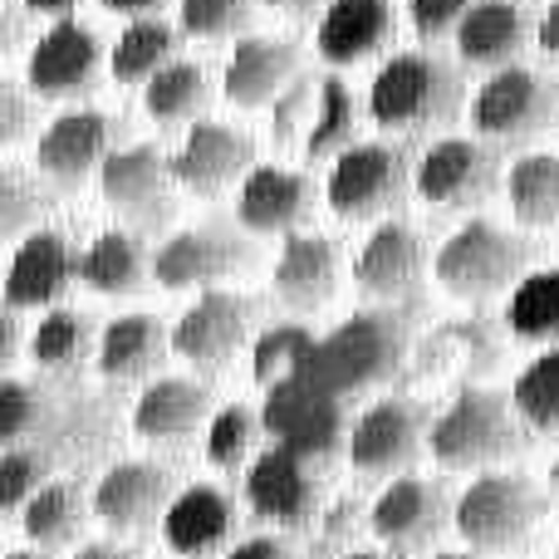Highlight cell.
I'll use <instances>...</instances> for the list:
<instances>
[{
	"instance_id": "1",
	"label": "cell",
	"mask_w": 559,
	"mask_h": 559,
	"mask_svg": "<svg viewBox=\"0 0 559 559\" xmlns=\"http://www.w3.org/2000/svg\"><path fill=\"white\" fill-rule=\"evenodd\" d=\"M462 108V79L432 55H393L368 84V118L383 133H432L447 128Z\"/></svg>"
},
{
	"instance_id": "2",
	"label": "cell",
	"mask_w": 559,
	"mask_h": 559,
	"mask_svg": "<svg viewBox=\"0 0 559 559\" xmlns=\"http://www.w3.org/2000/svg\"><path fill=\"white\" fill-rule=\"evenodd\" d=\"M521 413L511 397L491 393V388H456V397L437 413L427 447L432 462H442L447 472H491L496 462H511L521 452Z\"/></svg>"
},
{
	"instance_id": "3",
	"label": "cell",
	"mask_w": 559,
	"mask_h": 559,
	"mask_svg": "<svg viewBox=\"0 0 559 559\" xmlns=\"http://www.w3.org/2000/svg\"><path fill=\"white\" fill-rule=\"evenodd\" d=\"M550 501L540 486L521 472H476L472 486L456 496V535L472 545L476 555H506L521 550L535 531H540Z\"/></svg>"
},
{
	"instance_id": "4",
	"label": "cell",
	"mask_w": 559,
	"mask_h": 559,
	"mask_svg": "<svg viewBox=\"0 0 559 559\" xmlns=\"http://www.w3.org/2000/svg\"><path fill=\"white\" fill-rule=\"evenodd\" d=\"M525 261H531V246L521 236L501 231L486 216H472L466 226H456L442 241L432 261V275L447 295L466 299V305H481V299L511 295L525 280Z\"/></svg>"
},
{
	"instance_id": "5",
	"label": "cell",
	"mask_w": 559,
	"mask_h": 559,
	"mask_svg": "<svg viewBox=\"0 0 559 559\" xmlns=\"http://www.w3.org/2000/svg\"><path fill=\"white\" fill-rule=\"evenodd\" d=\"M413 167L407 153L393 143H354L348 153L334 157L324 182V202L338 222H378L403 206L407 187H413Z\"/></svg>"
},
{
	"instance_id": "6",
	"label": "cell",
	"mask_w": 559,
	"mask_h": 559,
	"mask_svg": "<svg viewBox=\"0 0 559 559\" xmlns=\"http://www.w3.org/2000/svg\"><path fill=\"white\" fill-rule=\"evenodd\" d=\"M559 118V88L545 74L525 64H506L476 88L472 98V128L486 133V143L525 147Z\"/></svg>"
},
{
	"instance_id": "7",
	"label": "cell",
	"mask_w": 559,
	"mask_h": 559,
	"mask_svg": "<svg viewBox=\"0 0 559 559\" xmlns=\"http://www.w3.org/2000/svg\"><path fill=\"white\" fill-rule=\"evenodd\" d=\"M173 157L153 143H128L114 147L98 173V192L114 206L123 222H133L138 231H153V226L173 222Z\"/></svg>"
},
{
	"instance_id": "8",
	"label": "cell",
	"mask_w": 559,
	"mask_h": 559,
	"mask_svg": "<svg viewBox=\"0 0 559 559\" xmlns=\"http://www.w3.org/2000/svg\"><path fill=\"white\" fill-rule=\"evenodd\" d=\"M246 501H251V515L275 531H305V525L319 521L324 501H319V476L309 466L305 452L295 447H271L261 452L251 466H246Z\"/></svg>"
},
{
	"instance_id": "9",
	"label": "cell",
	"mask_w": 559,
	"mask_h": 559,
	"mask_svg": "<svg viewBox=\"0 0 559 559\" xmlns=\"http://www.w3.org/2000/svg\"><path fill=\"white\" fill-rule=\"evenodd\" d=\"M251 241L222 222H202L167 236L153 255V280L163 289H212L226 275H241L251 265Z\"/></svg>"
},
{
	"instance_id": "10",
	"label": "cell",
	"mask_w": 559,
	"mask_h": 559,
	"mask_svg": "<svg viewBox=\"0 0 559 559\" xmlns=\"http://www.w3.org/2000/svg\"><path fill=\"white\" fill-rule=\"evenodd\" d=\"M501 182V163H496L491 143H476V138H442L423 153L417 163V197L427 206H442V212H472Z\"/></svg>"
},
{
	"instance_id": "11",
	"label": "cell",
	"mask_w": 559,
	"mask_h": 559,
	"mask_svg": "<svg viewBox=\"0 0 559 559\" xmlns=\"http://www.w3.org/2000/svg\"><path fill=\"white\" fill-rule=\"evenodd\" d=\"M251 319H255V305L246 295H236V289H206L173 324V354L187 358L192 368L216 373V368H226L251 344Z\"/></svg>"
},
{
	"instance_id": "12",
	"label": "cell",
	"mask_w": 559,
	"mask_h": 559,
	"mask_svg": "<svg viewBox=\"0 0 559 559\" xmlns=\"http://www.w3.org/2000/svg\"><path fill=\"white\" fill-rule=\"evenodd\" d=\"M447 521H456V501H447L442 481L427 476H397L383 486V496L368 511L373 535L388 545V555H417L447 531Z\"/></svg>"
},
{
	"instance_id": "13",
	"label": "cell",
	"mask_w": 559,
	"mask_h": 559,
	"mask_svg": "<svg viewBox=\"0 0 559 559\" xmlns=\"http://www.w3.org/2000/svg\"><path fill=\"white\" fill-rule=\"evenodd\" d=\"M423 407L407 397H378L373 407L358 413V423L348 427V462L358 476H397L413 466V456L423 452Z\"/></svg>"
},
{
	"instance_id": "14",
	"label": "cell",
	"mask_w": 559,
	"mask_h": 559,
	"mask_svg": "<svg viewBox=\"0 0 559 559\" xmlns=\"http://www.w3.org/2000/svg\"><path fill=\"white\" fill-rule=\"evenodd\" d=\"M114 118L98 108H69L39 133L35 163L55 187H84L94 173H104L114 153Z\"/></svg>"
},
{
	"instance_id": "15",
	"label": "cell",
	"mask_w": 559,
	"mask_h": 559,
	"mask_svg": "<svg viewBox=\"0 0 559 559\" xmlns=\"http://www.w3.org/2000/svg\"><path fill=\"white\" fill-rule=\"evenodd\" d=\"M173 472L157 462H118L94 486V515L114 535H138L173 511Z\"/></svg>"
},
{
	"instance_id": "16",
	"label": "cell",
	"mask_w": 559,
	"mask_h": 559,
	"mask_svg": "<svg viewBox=\"0 0 559 559\" xmlns=\"http://www.w3.org/2000/svg\"><path fill=\"white\" fill-rule=\"evenodd\" d=\"M79 280V255L64 231H35L15 246L5 271V309H55Z\"/></svg>"
},
{
	"instance_id": "17",
	"label": "cell",
	"mask_w": 559,
	"mask_h": 559,
	"mask_svg": "<svg viewBox=\"0 0 559 559\" xmlns=\"http://www.w3.org/2000/svg\"><path fill=\"white\" fill-rule=\"evenodd\" d=\"M25 79L39 98H79L98 79V35L79 20H55L25 59Z\"/></svg>"
},
{
	"instance_id": "18",
	"label": "cell",
	"mask_w": 559,
	"mask_h": 559,
	"mask_svg": "<svg viewBox=\"0 0 559 559\" xmlns=\"http://www.w3.org/2000/svg\"><path fill=\"white\" fill-rule=\"evenodd\" d=\"M251 167H255V143L226 123H192V133L173 153L177 187H187L197 197H216L231 182H246Z\"/></svg>"
},
{
	"instance_id": "19",
	"label": "cell",
	"mask_w": 559,
	"mask_h": 559,
	"mask_svg": "<svg viewBox=\"0 0 559 559\" xmlns=\"http://www.w3.org/2000/svg\"><path fill=\"white\" fill-rule=\"evenodd\" d=\"M236 531H241V511L222 486H187L177 491L173 511L163 515V540L182 559H212L222 550H236Z\"/></svg>"
},
{
	"instance_id": "20",
	"label": "cell",
	"mask_w": 559,
	"mask_h": 559,
	"mask_svg": "<svg viewBox=\"0 0 559 559\" xmlns=\"http://www.w3.org/2000/svg\"><path fill=\"white\" fill-rule=\"evenodd\" d=\"M314 216V182L289 167H251L236 187V222L255 236H299V226Z\"/></svg>"
},
{
	"instance_id": "21",
	"label": "cell",
	"mask_w": 559,
	"mask_h": 559,
	"mask_svg": "<svg viewBox=\"0 0 559 559\" xmlns=\"http://www.w3.org/2000/svg\"><path fill=\"white\" fill-rule=\"evenodd\" d=\"M423 275H427V246L407 222L373 226V236L364 241V251H358V261H354L358 289H364L368 299H388V305L413 299Z\"/></svg>"
},
{
	"instance_id": "22",
	"label": "cell",
	"mask_w": 559,
	"mask_h": 559,
	"mask_svg": "<svg viewBox=\"0 0 559 559\" xmlns=\"http://www.w3.org/2000/svg\"><path fill=\"white\" fill-rule=\"evenodd\" d=\"M393 0H329L314 25V49L324 64H364L393 45Z\"/></svg>"
},
{
	"instance_id": "23",
	"label": "cell",
	"mask_w": 559,
	"mask_h": 559,
	"mask_svg": "<svg viewBox=\"0 0 559 559\" xmlns=\"http://www.w3.org/2000/svg\"><path fill=\"white\" fill-rule=\"evenodd\" d=\"M212 393L192 378H153L138 393L133 407V432L153 447H182L192 442L202 427H212Z\"/></svg>"
},
{
	"instance_id": "24",
	"label": "cell",
	"mask_w": 559,
	"mask_h": 559,
	"mask_svg": "<svg viewBox=\"0 0 559 559\" xmlns=\"http://www.w3.org/2000/svg\"><path fill=\"white\" fill-rule=\"evenodd\" d=\"M299 79V55L289 39H271V35H246L241 45L226 59L222 88L236 108H265L285 94Z\"/></svg>"
},
{
	"instance_id": "25",
	"label": "cell",
	"mask_w": 559,
	"mask_h": 559,
	"mask_svg": "<svg viewBox=\"0 0 559 559\" xmlns=\"http://www.w3.org/2000/svg\"><path fill=\"white\" fill-rule=\"evenodd\" d=\"M275 295L289 309L309 314V309H324L338 289V246L319 231H299L285 236L275 255Z\"/></svg>"
},
{
	"instance_id": "26",
	"label": "cell",
	"mask_w": 559,
	"mask_h": 559,
	"mask_svg": "<svg viewBox=\"0 0 559 559\" xmlns=\"http://www.w3.org/2000/svg\"><path fill=\"white\" fill-rule=\"evenodd\" d=\"M173 354V329L157 314H118L98 334V373L108 383H138L153 378L163 368V358Z\"/></svg>"
},
{
	"instance_id": "27",
	"label": "cell",
	"mask_w": 559,
	"mask_h": 559,
	"mask_svg": "<svg viewBox=\"0 0 559 559\" xmlns=\"http://www.w3.org/2000/svg\"><path fill=\"white\" fill-rule=\"evenodd\" d=\"M531 39V15L515 0H481L456 25V55L476 69H506Z\"/></svg>"
},
{
	"instance_id": "28",
	"label": "cell",
	"mask_w": 559,
	"mask_h": 559,
	"mask_svg": "<svg viewBox=\"0 0 559 559\" xmlns=\"http://www.w3.org/2000/svg\"><path fill=\"white\" fill-rule=\"evenodd\" d=\"M147 275H153V261H147V246L138 241V231H118V226L98 231L79 255V280L94 295H138Z\"/></svg>"
},
{
	"instance_id": "29",
	"label": "cell",
	"mask_w": 559,
	"mask_h": 559,
	"mask_svg": "<svg viewBox=\"0 0 559 559\" xmlns=\"http://www.w3.org/2000/svg\"><path fill=\"white\" fill-rule=\"evenodd\" d=\"M88 515H94V496L79 491V481H49L20 511V531L39 550H64V545L84 540Z\"/></svg>"
},
{
	"instance_id": "30",
	"label": "cell",
	"mask_w": 559,
	"mask_h": 559,
	"mask_svg": "<svg viewBox=\"0 0 559 559\" xmlns=\"http://www.w3.org/2000/svg\"><path fill=\"white\" fill-rule=\"evenodd\" d=\"M397 344H403V334H397L393 314H358L329 338V358L348 383H368L397 364Z\"/></svg>"
},
{
	"instance_id": "31",
	"label": "cell",
	"mask_w": 559,
	"mask_h": 559,
	"mask_svg": "<svg viewBox=\"0 0 559 559\" xmlns=\"http://www.w3.org/2000/svg\"><path fill=\"white\" fill-rule=\"evenodd\" d=\"M29 358L45 373H79L88 358H98V338H94V319L84 309H45L29 334Z\"/></svg>"
},
{
	"instance_id": "32",
	"label": "cell",
	"mask_w": 559,
	"mask_h": 559,
	"mask_svg": "<svg viewBox=\"0 0 559 559\" xmlns=\"http://www.w3.org/2000/svg\"><path fill=\"white\" fill-rule=\"evenodd\" d=\"M506 329L521 344L559 348V271H531L506 295Z\"/></svg>"
},
{
	"instance_id": "33",
	"label": "cell",
	"mask_w": 559,
	"mask_h": 559,
	"mask_svg": "<svg viewBox=\"0 0 559 559\" xmlns=\"http://www.w3.org/2000/svg\"><path fill=\"white\" fill-rule=\"evenodd\" d=\"M506 202L521 226L559 222V153H525L521 163H511Z\"/></svg>"
},
{
	"instance_id": "34",
	"label": "cell",
	"mask_w": 559,
	"mask_h": 559,
	"mask_svg": "<svg viewBox=\"0 0 559 559\" xmlns=\"http://www.w3.org/2000/svg\"><path fill=\"white\" fill-rule=\"evenodd\" d=\"M177 59V29L167 20H133V25L118 35L114 55H108V69H114L118 84H147L157 69H167Z\"/></svg>"
},
{
	"instance_id": "35",
	"label": "cell",
	"mask_w": 559,
	"mask_h": 559,
	"mask_svg": "<svg viewBox=\"0 0 559 559\" xmlns=\"http://www.w3.org/2000/svg\"><path fill=\"white\" fill-rule=\"evenodd\" d=\"M206 98H212L206 69L192 64V59H173L143 88V108L153 123H187V118H197L206 108Z\"/></svg>"
},
{
	"instance_id": "36",
	"label": "cell",
	"mask_w": 559,
	"mask_h": 559,
	"mask_svg": "<svg viewBox=\"0 0 559 559\" xmlns=\"http://www.w3.org/2000/svg\"><path fill=\"white\" fill-rule=\"evenodd\" d=\"M354 133H358V108H354V94L338 74L319 79V108L309 118V133H305V157L309 163H324V157H338L354 147Z\"/></svg>"
},
{
	"instance_id": "37",
	"label": "cell",
	"mask_w": 559,
	"mask_h": 559,
	"mask_svg": "<svg viewBox=\"0 0 559 559\" xmlns=\"http://www.w3.org/2000/svg\"><path fill=\"white\" fill-rule=\"evenodd\" d=\"M511 403L531 432H540V437L559 432V348H540V354L515 373Z\"/></svg>"
},
{
	"instance_id": "38",
	"label": "cell",
	"mask_w": 559,
	"mask_h": 559,
	"mask_svg": "<svg viewBox=\"0 0 559 559\" xmlns=\"http://www.w3.org/2000/svg\"><path fill=\"white\" fill-rule=\"evenodd\" d=\"M496 358H501V344H496L486 319H452V324L437 329L423 348V368L456 364V368H466V373H486Z\"/></svg>"
},
{
	"instance_id": "39",
	"label": "cell",
	"mask_w": 559,
	"mask_h": 559,
	"mask_svg": "<svg viewBox=\"0 0 559 559\" xmlns=\"http://www.w3.org/2000/svg\"><path fill=\"white\" fill-rule=\"evenodd\" d=\"M309 358H314V334L305 324H271L251 344V373L265 388H285Z\"/></svg>"
},
{
	"instance_id": "40",
	"label": "cell",
	"mask_w": 559,
	"mask_h": 559,
	"mask_svg": "<svg viewBox=\"0 0 559 559\" xmlns=\"http://www.w3.org/2000/svg\"><path fill=\"white\" fill-rule=\"evenodd\" d=\"M255 437H261V417L246 403H226L222 413L206 427V462L216 472H246L255 452Z\"/></svg>"
},
{
	"instance_id": "41",
	"label": "cell",
	"mask_w": 559,
	"mask_h": 559,
	"mask_svg": "<svg viewBox=\"0 0 559 559\" xmlns=\"http://www.w3.org/2000/svg\"><path fill=\"white\" fill-rule=\"evenodd\" d=\"M55 456L45 452V447H5V462H0V496H5V511H25L29 496L45 491L49 481H55Z\"/></svg>"
},
{
	"instance_id": "42",
	"label": "cell",
	"mask_w": 559,
	"mask_h": 559,
	"mask_svg": "<svg viewBox=\"0 0 559 559\" xmlns=\"http://www.w3.org/2000/svg\"><path fill=\"white\" fill-rule=\"evenodd\" d=\"M45 192H39V182L29 173H20V167H5L0 173V231L5 236H20L25 241L29 226H39V216H45Z\"/></svg>"
},
{
	"instance_id": "43",
	"label": "cell",
	"mask_w": 559,
	"mask_h": 559,
	"mask_svg": "<svg viewBox=\"0 0 559 559\" xmlns=\"http://www.w3.org/2000/svg\"><path fill=\"white\" fill-rule=\"evenodd\" d=\"M251 25V0H182V29L202 39H226Z\"/></svg>"
},
{
	"instance_id": "44",
	"label": "cell",
	"mask_w": 559,
	"mask_h": 559,
	"mask_svg": "<svg viewBox=\"0 0 559 559\" xmlns=\"http://www.w3.org/2000/svg\"><path fill=\"white\" fill-rule=\"evenodd\" d=\"M314 108H319V84L314 79H295L271 104V138L275 143H295V133H309Z\"/></svg>"
},
{
	"instance_id": "45",
	"label": "cell",
	"mask_w": 559,
	"mask_h": 559,
	"mask_svg": "<svg viewBox=\"0 0 559 559\" xmlns=\"http://www.w3.org/2000/svg\"><path fill=\"white\" fill-rule=\"evenodd\" d=\"M39 413H45V403H39L35 388L5 378V388H0V437H5V447L25 442L29 427H39Z\"/></svg>"
},
{
	"instance_id": "46",
	"label": "cell",
	"mask_w": 559,
	"mask_h": 559,
	"mask_svg": "<svg viewBox=\"0 0 559 559\" xmlns=\"http://www.w3.org/2000/svg\"><path fill=\"white\" fill-rule=\"evenodd\" d=\"M481 0H407V15H413V29L423 39H437L447 29H456Z\"/></svg>"
},
{
	"instance_id": "47",
	"label": "cell",
	"mask_w": 559,
	"mask_h": 559,
	"mask_svg": "<svg viewBox=\"0 0 559 559\" xmlns=\"http://www.w3.org/2000/svg\"><path fill=\"white\" fill-rule=\"evenodd\" d=\"M29 133V98L20 84H0V143H20Z\"/></svg>"
},
{
	"instance_id": "48",
	"label": "cell",
	"mask_w": 559,
	"mask_h": 559,
	"mask_svg": "<svg viewBox=\"0 0 559 559\" xmlns=\"http://www.w3.org/2000/svg\"><path fill=\"white\" fill-rule=\"evenodd\" d=\"M222 559H299V555L275 535H255V540H241L236 550H226Z\"/></svg>"
},
{
	"instance_id": "49",
	"label": "cell",
	"mask_w": 559,
	"mask_h": 559,
	"mask_svg": "<svg viewBox=\"0 0 559 559\" xmlns=\"http://www.w3.org/2000/svg\"><path fill=\"white\" fill-rule=\"evenodd\" d=\"M535 39H540V49L559 64V0H550V10L540 15V25H535Z\"/></svg>"
},
{
	"instance_id": "50",
	"label": "cell",
	"mask_w": 559,
	"mask_h": 559,
	"mask_svg": "<svg viewBox=\"0 0 559 559\" xmlns=\"http://www.w3.org/2000/svg\"><path fill=\"white\" fill-rule=\"evenodd\" d=\"M20 354V309H5V319H0V358H15Z\"/></svg>"
},
{
	"instance_id": "51",
	"label": "cell",
	"mask_w": 559,
	"mask_h": 559,
	"mask_svg": "<svg viewBox=\"0 0 559 559\" xmlns=\"http://www.w3.org/2000/svg\"><path fill=\"white\" fill-rule=\"evenodd\" d=\"M74 559H138V550L128 545H108V540H94V545H79Z\"/></svg>"
},
{
	"instance_id": "52",
	"label": "cell",
	"mask_w": 559,
	"mask_h": 559,
	"mask_svg": "<svg viewBox=\"0 0 559 559\" xmlns=\"http://www.w3.org/2000/svg\"><path fill=\"white\" fill-rule=\"evenodd\" d=\"M163 0H104V10H118V15H147V10H157Z\"/></svg>"
},
{
	"instance_id": "53",
	"label": "cell",
	"mask_w": 559,
	"mask_h": 559,
	"mask_svg": "<svg viewBox=\"0 0 559 559\" xmlns=\"http://www.w3.org/2000/svg\"><path fill=\"white\" fill-rule=\"evenodd\" d=\"M20 5H25V0H10V5H5V45H15L20 29H25V15H20Z\"/></svg>"
},
{
	"instance_id": "54",
	"label": "cell",
	"mask_w": 559,
	"mask_h": 559,
	"mask_svg": "<svg viewBox=\"0 0 559 559\" xmlns=\"http://www.w3.org/2000/svg\"><path fill=\"white\" fill-rule=\"evenodd\" d=\"M79 0H25V10H35V15H69Z\"/></svg>"
},
{
	"instance_id": "55",
	"label": "cell",
	"mask_w": 559,
	"mask_h": 559,
	"mask_svg": "<svg viewBox=\"0 0 559 559\" xmlns=\"http://www.w3.org/2000/svg\"><path fill=\"white\" fill-rule=\"evenodd\" d=\"M265 5H275V10H314V5H324V0H265Z\"/></svg>"
},
{
	"instance_id": "56",
	"label": "cell",
	"mask_w": 559,
	"mask_h": 559,
	"mask_svg": "<svg viewBox=\"0 0 559 559\" xmlns=\"http://www.w3.org/2000/svg\"><path fill=\"white\" fill-rule=\"evenodd\" d=\"M5 559H49L45 550H39V545H29V550H10Z\"/></svg>"
},
{
	"instance_id": "57",
	"label": "cell",
	"mask_w": 559,
	"mask_h": 559,
	"mask_svg": "<svg viewBox=\"0 0 559 559\" xmlns=\"http://www.w3.org/2000/svg\"><path fill=\"white\" fill-rule=\"evenodd\" d=\"M344 559H397V555H383V550H348Z\"/></svg>"
},
{
	"instance_id": "58",
	"label": "cell",
	"mask_w": 559,
	"mask_h": 559,
	"mask_svg": "<svg viewBox=\"0 0 559 559\" xmlns=\"http://www.w3.org/2000/svg\"><path fill=\"white\" fill-rule=\"evenodd\" d=\"M432 559H481V555H476V550H437Z\"/></svg>"
},
{
	"instance_id": "59",
	"label": "cell",
	"mask_w": 559,
	"mask_h": 559,
	"mask_svg": "<svg viewBox=\"0 0 559 559\" xmlns=\"http://www.w3.org/2000/svg\"><path fill=\"white\" fill-rule=\"evenodd\" d=\"M550 486H555V496H559V452H555V462H550Z\"/></svg>"
}]
</instances>
